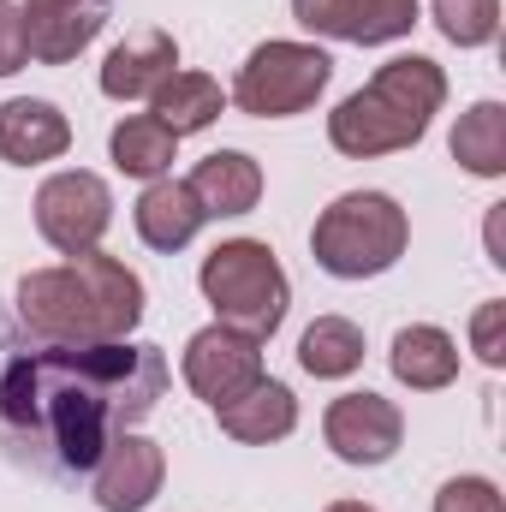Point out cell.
Listing matches in <instances>:
<instances>
[{"instance_id": "6da1fadb", "label": "cell", "mask_w": 506, "mask_h": 512, "mask_svg": "<svg viewBox=\"0 0 506 512\" xmlns=\"http://www.w3.org/2000/svg\"><path fill=\"white\" fill-rule=\"evenodd\" d=\"M167 358L155 346L96 340L18 358L0 376V417L18 429H48L66 471H96L102 447L155 411Z\"/></svg>"}, {"instance_id": "7a4b0ae2", "label": "cell", "mask_w": 506, "mask_h": 512, "mask_svg": "<svg viewBox=\"0 0 506 512\" xmlns=\"http://www.w3.org/2000/svg\"><path fill=\"white\" fill-rule=\"evenodd\" d=\"M441 102H447V72L429 54H399V60L376 66V78L328 114V143L352 161L411 149L441 114Z\"/></svg>"}, {"instance_id": "3957f363", "label": "cell", "mask_w": 506, "mask_h": 512, "mask_svg": "<svg viewBox=\"0 0 506 512\" xmlns=\"http://www.w3.org/2000/svg\"><path fill=\"white\" fill-rule=\"evenodd\" d=\"M405 245H411V221L387 191H346L310 227V256L334 280H376L405 256Z\"/></svg>"}, {"instance_id": "277c9868", "label": "cell", "mask_w": 506, "mask_h": 512, "mask_svg": "<svg viewBox=\"0 0 506 512\" xmlns=\"http://www.w3.org/2000/svg\"><path fill=\"white\" fill-rule=\"evenodd\" d=\"M197 286L215 304V322H233V328H245L256 340H268L286 322V304H292L286 268H280V256L268 251L262 239L215 245L203 256V268H197Z\"/></svg>"}, {"instance_id": "5b68a950", "label": "cell", "mask_w": 506, "mask_h": 512, "mask_svg": "<svg viewBox=\"0 0 506 512\" xmlns=\"http://www.w3.org/2000/svg\"><path fill=\"white\" fill-rule=\"evenodd\" d=\"M328 78H334V54L328 48H316V42H262L239 66L233 102L251 120H292V114L316 108Z\"/></svg>"}, {"instance_id": "8992f818", "label": "cell", "mask_w": 506, "mask_h": 512, "mask_svg": "<svg viewBox=\"0 0 506 512\" xmlns=\"http://www.w3.org/2000/svg\"><path fill=\"white\" fill-rule=\"evenodd\" d=\"M18 316L48 346H96V340H108L96 292H90V280H84V268L72 256L60 268H30L18 280Z\"/></svg>"}, {"instance_id": "52a82bcc", "label": "cell", "mask_w": 506, "mask_h": 512, "mask_svg": "<svg viewBox=\"0 0 506 512\" xmlns=\"http://www.w3.org/2000/svg\"><path fill=\"white\" fill-rule=\"evenodd\" d=\"M108 227H114V191H108V179H96L84 167H66V173L42 179V191H36V233L60 256L96 251Z\"/></svg>"}, {"instance_id": "ba28073f", "label": "cell", "mask_w": 506, "mask_h": 512, "mask_svg": "<svg viewBox=\"0 0 506 512\" xmlns=\"http://www.w3.org/2000/svg\"><path fill=\"white\" fill-rule=\"evenodd\" d=\"M185 387L203 405H227L239 399L251 382H262V340L233 328V322H209L185 340Z\"/></svg>"}, {"instance_id": "9c48e42d", "label": "cell", "mask_w": 506, "mask_h": 512, "mask_svg": "<svg viewBox=\"0 0 506 512\" xmlns=\"http://www.w3.org/2000/svg\"><path fill=\"white\" fill-rule=\"evenodd\" d=\"M322 441L334 447V459L346 465H387L405 441V417L393 399L381 393H340L328 411H322Z\"/></svg>"}, {"instance_id": "30bf717a", "label": "cell", "mask_w": 506, "mask_h": 512, "mask_svg": "<svg viewBox=\"0 0 506 512\" xmlns=\"http://www.w3.org/2000/svg\"><path fill=\"white\" fill-rule=\"evenodd\" d=\"M161 483H167V453H161V441H149V435H137V429H120V435L102 447V459H96L90 495H96L102 512H143L161 495Z\"/></svg>"}, {"instance_id": "8fae6325", "label": "cell", "mask_w": 506, "mask_h": 512, "mask_svg": "<svg viewBox=\"0 0 506 512\" xmlns=\"http://www.w3.org/2000/svg\"><path fill=\"white\" fill-rule=\"evenodd\" d=\"M72 149V120L42 102V96H12L0 102V161L12 167H42Z\"/></svg>"}, {"instance_id": "7c38bea8", "label": "cell", "mask_w": 506, "mask_h": 512, "mask_svg": "<svg viewBox=\"0 0 506 512\" xmlns=\"http://www.w3.org/2000/svg\"><path fill=\"white\" fill-rule=\"evenodd\" d=\"M191 197L203 203L209 221H227V215H251L262 203V167H256L245 149H215L191 167Z\"/></svg>"}, {"instance_id": "4fadbf2b", "label": "cell", "mask_w": 506, "mask_h": 512, "mask_svg": "<svg viewBox=\"0 0 506 512\" xmlns=\"http://www.w3.org/2000/svg\"><path fill=\"white\" fill-rule=\"evenodd\" d=\"M179 72V42L167 30H137L131 42H120L108 60H102V96L114 102H143L155 96V84Z\"/></svg>"}, {"instance_id": "5bb4252c", "label": "cell", "mask_w": 506, "mask_h": 512, "mask_svg": "<svg viewBox=\"0 0 506 512\" xmlns=\"http://www.w3.org/2000/svg\"><path fill=\"white\" fill-rule=\"evenodd\" d=\"M131 221H137V239H143L149 251H185V245L203 233L209 215H203V203L191 197L185 179H149V191L137 197Z\"/></svg>"}, {"instance_id": "9a60e30c", "label": "cell", "mask_w": 506, "mask_h": 512, "mask_svg": "<svg viewBox=\"0 0 506 512\" xmlns=\"http://www.w3.org/2000/svg\"><path fill=\"white\" fill-rule=\"evenodd\" d=\"M215 417H221V429H227L233 441H245V447H268V441H286V435L298 429V399H292V387L286 382L262 376V382H251L239 399L215 405Z\"/></svg>"}, {"instance_id": "2e32d148", "label": "cell", "mask_w": 506, "mask_h": 512, "mask_svg": "<svg viewBox=\"0 0 506 512\" xmlns=\"http://www.w3.org/2000/svg\"><path fill=\"white\" fill-rule=\"evenodd\" d=\"M393 376L411 387V393H435L459 376V340L435 322H411L393 334V352H387Z\"/></svg>"}, {"instance_id": "e0dca14e", "label": "cell", "mask_w": 506, "mask_h": 512, "mask_svg": "<svg viewBox=\"0 0 506 512\" xmlns=\"http://www.w3.org/2000/svg\"><path fill=\"white\" fill-rule=\"evenodd\" d=\"M108 24V6H42V12H24V36H30V60L42 66H66L78 60Z\"/></svg>"}, {"instance_id": "ac0fdd59", "label": "cell", "mask_w": 506, "mask_h": 512, "mask_svg": "<svg viewBox=\"0 0 506 512\" xmlns=\"http://www.w3.org/2000/svg\"><path fill=\"white\" fill-rule=\"evenodd\" d=\"M227 108V90L209 78V72H167L149 96V114L173 137H191V131H209Z\"/></svg>"}, {"instance_id": "d6986e66", "label": "cell", "mask_w": 506, "mask_h": 512, "mask_svg": "<svg viewBox=\"0 0 506 512\" xmlns=\"http://www.w3.org/2000/svg\"><path fill=\"white\" fill-rule=\"evenodd\" d=\"M108 155L131 179H167V167L179 161V137L161 126L155 114H126L114 126V137H108Z\"/></svg>"}, {"instance_id": "ffe728a7", "label": "cell", "mask_w": 506, "mask_h": 512, "mask_svg": "<svg viewBox=\"0 0 506 512\" xmlns=\"http://www.w3.org/2000/svg\"><path fill=\"white\" fill-rule=\"evenodd\" d=\"M298 364L316 382H346L364 364V328L346 322V316H316L304 328V340H298Z\"/></svg>"}, {"instance_id": "44dd1931", "label": "cell", "mask_w": 506, "mask_h": 512, "mask_svg": "<svg viewBox=\"0 0 506 512\" xmlns=\"http://www.w3.org/2000/svg\"><path fill=\"white\" fill-rule=\"evenodd\" d=\"M453 161L477 179H501L506 173V108L501 102H477L459 114L453 126Z\"/></svg>"}, {"instance_id": "7402d4cb", "label": "cell", "mask_w": 506, "mask_h": 512, "mask_svg": "<svg viewBox=\"0 0 506 512\" xmlns=\"http://www.w3.org/2000/svg\"><path fill=\"white\" fill-rule=\"evenodd\" d=\"M417 24V0H346V42L358 48H381V42H399L411 36Z\"/></svg>"}, {"instance_id": "603a6c76", "label": "cell", "mask_w": 506, "mask_h": 512, "mask_svg": "<svg viewBox=\"0 0 506 512\" xmlns=\"http://www.w3.org/2000/svg\"><path fill=\"white\" fill-rule=\"evenodd\" d=\"M435 24L459 48H483L501 30V0H435Z\"/></svg>"}, {"instance_id": "cb8c5ba5", "label": "cell", "mask_w": 506, "mask_h": 512, "mask_svg": "<svg viewBox=\"0 0 506 512\" xmlns=\"http://www.w3.org/2000/svg\"><path fill=\"white\" fill-rule=\"evenodd\" d=\"M435 512H506V495L489 477H447L435 495Z\"/></svg>"}, {"instance_id": "d4e9b609", "label": "cell", "mask_w": 506, "mask_h": 512, "mask_svg": "<svg viewBox=\"0 0 506 512\" xmlns=\"http://www.w3.org/2000/svg\"><path fill=\"white\" fill-rule=\"evenodd\" d=\"M471 352L489 364V370H501L506 364V304H483L477 316H471Z\"/></svg>"}, {"instance_id": "484cf974", "label": "cell", "mask_w": 506, "mask_h": 512, "mask_svg": "<svg viewBox=\"0 0 506 512\" xmlns=\"http://www.w3.org/2000/svg\"><path fill=\"white\" fill-rule=\"evenodd\" d=\"M30 66V36H24V6L0 0V78Z\"/></svg>"}, {"instance_id": "4316f807", "label": "cell", "mask_w": 506, "mask_h": 512, "mask_svg": "<svg viewBox=\"0 0 506 512\" xmlns=\"http://www.w3.org/2000/svg\"><path fill=\"white\" fill-rule=\"evenodd\" d=\"M292 18L316 36H340L346 30V0H292Z\"/></svg>"}, {"instance_id": "83f0119b", "label": "cell", "mask_w": 506, "mask_h": 512, "mask_svg": "<svg viewBox=\"0 0 506 512\" xmlns=\"http://www.w3.org/2000/svg\"><path fill=\"white\" fill-rule=\"evenodd\" d=\"M42 6H90V0H24V12H42ZM96 6H114V0H96Z\"/></svg>"}, {"instance_id": "f1b7e54d", "label": "cell", "mask_w": 506, "mask_h": 512, "mask_svg": "<svg viewBox=\"0 0 506 512\" xmlns=\"http://www.w3.org/2000/svg\"><path fill=\"white\" fill-rule=\"evenodd\" d=\"M328 512H376V507H364V501H334Z\"/></svg>"}]
</instances>
